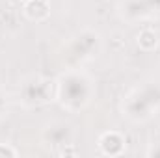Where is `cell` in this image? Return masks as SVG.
I'll return each instance as SVG.
<instances>
[{
    "label": "cell",
    "instance_id": "cell-6",
    "mask_svg": "<svg viewBox=\"0 0 160 158\" xmlns=\"http://www.w3.org/2000/svg\"><path fill=\"white\" fill-rule=\"evenodd\" d=\"M138 45L142 50H155L157 45H158V36L153 32V30H142L140 36H138Z\"/></svg>",
    "mask_w": 160,
    "mask_h": 158
},
{
    "label": "cell",
    "instance_id": "cell-3",
    "mask_svg": "<svg viewBox=\"0 0 160 158\" xmlns=\"http://www.w3.org/2000/svg\"><path fill=\"white\" fill-rule=\"evenodd\" d=\"M99 145H101L104 155H119L123 151V147H125V140L118 132H106V134L101 136Z\"/></svg>",
    "mask_w": 160,
    "mask_h": 158
},
{
    "label": "cell",
    "instance_id": "cell-1",
    "mask_svg": "<svg viewBox=\"0 0 160 158\" xmlns=\"http://www.w3.org/2000/svg\"><path fill=\"white\" fill-rule=\"evenodd\" d=\"M91 80L80 71H69L54 84V97L69 112H78L91 101Z\"/></svg>",
    "mask_w": 160,
    "mask_h": 158
},
{
    "label": "cell",
    "instance_id": "cell-9",
    "mask_svg": "<svg viewBox=\"0 0 160 158\" xmlns=\"http://www.w3.org/2000/svg\"><path fill=\"white\" fill-rule=\"evenodd\" d=\"M22 2H28V0H22Z\"/></svg>",
    "mask_w": 160,
    "mask_h": 158
},
{
    "label": "cell",
    "instance_id": "cell-5",
    "mask_svg": "<svg viewBox=\"0 0 160 158\" xmlns=\"http://www.w3.org/2000/svg\"><path fill=\"white\" fill-rule=\"evenodd\" d=\"M24 15L30 21H45L48 17V2L47 0H28L24 2Z\"/></svg>",
    "mask_w": 160,
    "mask_h": 158
},
{
    "label": "cell",
    "instance_id": "cell-2",
    "mask_svg": "<svg viewBox=\"0 0 160 158\" xmlns=\"http://www.w3.org/2000/svg\"><path fill=\"white\" fill-rule=\"evenodd\" d=\"M54 97V84L39 77H32L21 87V101L26 106H39Z\"/></svg>",
    "mask_w": 160,
    "mask_h": 158
},
{
    "label": "cell",
    "instance_id": "cell-4",
    "mask_svg": "<svg viewBox=\"0 0 160 158\" xmlns=\"http://www.w3.org/2000/svg\"><path fill=\"white\" fill-rule=\"evenodd\" d=\"M47 132H48L47 140L50 143H54V145H71L69 143L71 141V128H69V125H65V123H52Z\"/></svg>",
    "mask_w": 160,
    "mask_h": 158
},
{
    "label": "cell",
    "instance_id": "cell-7",
    "mask_svg": "<svg viewBox=\"0 0 160 158\" xmlns=\"http://www.w3.org/2000/svg\"><path fill=\"white\" fill-rule=\"evenodd\" d=\"M0 155H2V156H6V155H8V156H15L17 151L11 149V147H4V145H0Z\"/></svg>",
    "mask_w": 160,
    "mask_h": 158
},
{
    "label": "cell",
    "instance_id": "cell-8",
    "mask_svg": "<svg viewBox=\"0 0 160 158\" xmlns=\"http://www.w3.org/2000/svg\"><path fill=\"white\" fill-rule=\"evenodd\" d=\"M6 108H8V102H6V95L0 91V117L4 116V112H6Z\"/></svg>",
    "mask_w": 160,
    "mask_h": 158
}]
</instances>
